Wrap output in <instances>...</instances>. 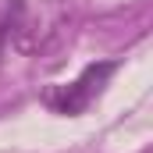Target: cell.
I'll use <instances>...</instances> for the list:
<instances>
[{
    "label": "cell",
    "mask_w": 153,
    "mask_h": 153,
    "mask_svg": "<svg viewBox=\"0 0 153 153\" xmlns=\"http://www.w3.org/2000/svg\"><path fill=\"white\" fill-rule=\"evenodd\" d=\"M111 75H114V64H111V61H103V64H89L71 85L53 89V93L46 96V103H50L57 114H82V111L89 107V100L103 89V82H107Z\"/></svg>",
    "instance_id": "obj_1"
}]
</instances>
